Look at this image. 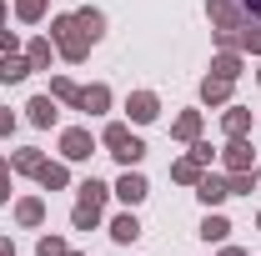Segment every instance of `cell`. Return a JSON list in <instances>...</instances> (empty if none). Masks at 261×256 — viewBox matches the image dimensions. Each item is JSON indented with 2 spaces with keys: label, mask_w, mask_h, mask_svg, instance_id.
I'll use <instances>...</instances> for the list:
<instances>
[{
  "label": "cell",
  "mask_w": 261,
  "mask_h": 256,
  "mask_svg": "<svg viewBox=\"0 0 261 256\" xmlns=\"http://www.w3.org/2000/svg\"><path fill=\"white\" fill-rule=\"evenodd\" d=\"M50 35L61 40L65 61H86V50L96 45V40H91V31H86V25H81L75 15H61V20H56V31H50Z\"/></svg>",
  "instance_id": "6da1fadb"
},
{
  "label": "cell",
  "mask_w": 261,
  "mask_h": 256,
  "mask_svg": "<svg viewBox=\"0 0 261 256\" xmlns=\"http://www.w3.org/2000/svg\"><path fill=\"white\" fill-rule=\"evenodd\" d=\"M106 146H111L116 156L126 161V166H136V161L146 156V146H141V141H136V136H130L126 126H106Z\"/></svg>",
  "instance_id": "7a4b0ae2"
},
{
  "label": "cell",
  "mask_w": 261,
  "mask_h": 256,
  "mask_svg": "<svg viewBox=\"0 0 261 256\" xmlns=\"http://www.w3.org/2000/svg\"><path fill=\"white\" fill-rule=\"evenodd\" d=\"M61 151L70 161H86L91 151H96V141H91V131H65V136H61Z\"/></svg>",
  "instance_id": "3957f363"
},
{
  "label": "cell",
  "mask_w": 261,
  "mask_h": 256,
  "mask_svg": "<svg viewBox=\"0 0 261 256\" xmlns=\"http://www.w3.org/2000/svg\"><path fill=\"white\" fill-rule=\"evenodd\" d=\"M31 70H35L31 61H20L15 50H5V61H0V81H5V86H10V81H25Z\"/></svg>",
  "instance_id": "277c9868"
},
{
  "label": "cell",
  "mask_w": 261,
  "mask_h": 256,
  "mask_svg": "<svg viewBox=\"0 0 261 256\" xmlns=\"http://www.w3.org/2000/svg\"><path fill=\"white\" fill-rule=\"evenodd\" d=\"M196 196H201V201H206V206H216V201H226V181H216V176H201V181H196Z\"/></svg>",
  "instance_id": "5b68a950"
},
{
  "label": "cell",
  "mask_w": 261,
  "mask_h": 256,
  "mask_svg": "<svg viewBox=\"0 0 261 256\" xmlns=\"http://www.w3.org/2000/svg\"><path fill=\"white\" fill-rule=\"evenodd\" d=\"M116 196H121V201H130V206H136V201H146V181H141L136 171H126V176H121V186H116Z\"/></svg>",
  "instance_id": "8992f818"
},
{
  "label": "cell",
  "mask_w": 261,
  "mask_h": 256,
  "mask_svg": "<svg viewBox=\"0 0 261 256\" xmlns=\"http://www.w3.org/2000/svg\"><path fill=\"white\" fill-rule=\"evenodd\" d=\"M126 111L136 116V121H156V96H151V91H136Z\"/></svg>",
  "instance_id": "52a82bcc"
},
{
  "label": "cell",
  "mask_w": 261,
  "mask_h": 256,
  "mask_svg": "<svg viewBox=\"0 0 261 256\" xmlns=\"http://www.w3.org/2000/svg\"><path fill=\"white\" fill-rule=\"evenodd\" d=\"M226 166H231V171H246V166H251V146H246L241 136H231V146H226Z\"/></svg>",
  "instance_id": "ba28073f"
},
{
  "label": "cell",
  "mask_w": 261,
  "mask_h": 256,
  "mask_svg": "<svg viewBox=\"0 0 261 256\" xmlns=\"http://www.w3.org/2000/svg\"><path fill=\"white\" fill-rule=\"evenodd\" d=\"M31 121H35V126H50V121H56V100H50V96H35L31 100Z\"/></svg>",
  "instance_id": "9c48e42d"
},
{
  "label": "cell",
  "mask_w": 261,
  "mask_h": 256,
  "mask_svg": "<svg viewBox=\"0 0 261 256\" xmlns=\"http://www.w3.org/2000/svg\"><path fill=\"white\" fill-rule=\"evenodd\" d=\"M106 100H111V91H106V86H91V91H81L75 106H81V111H106Z\"/></svg>",
  "instance_id": "30bf717a"
},
{
  "label": "cell",
  "mask_w": 261,
  "mask_h": 256,
  "mask_svg": "<svg viewBox=\"0 0 261 256\" xmlns=\"http://www.w3.org/2000/svg\"><path fill=\"white\" fill-rule=\"evenodd\" d=\"M111 236H116V241H136V236H141L136 216H116V221H111Z\"/></svg>",
  "instance_id": "8fae6325"
},
{
  "label": "cell",
  "mask_w": 261,
  "mask_h": 256,
  "mask_svg": "<svg viewBox=\"0 0 261 256\" xmlns=\"http://www.w3.org/2000/svg\"><path fill=\"white\" fill-rule=\"evenodd\" d=\"M201 96L211 100V106H216V100H226V96H231V81H226V75H216V81H206V86H201Z\"/></svg>",
  "instance_id": "7c38bea8"
},
{
  "label": "cell",
  "mask_w": 261,
  "mask_h": 256,
  "mask_svg": "<svg viewBox=\"0 0 261 256\" xmlns=\"http://www.w3.org/2000/svg\"><path fill=\"white\" fill-rule=\"evenodd\" d=\"M70 221L81 226V231H91V226L100 221V206H91V201H81V206H75V216H70Z\"/></svg>",
  "instance_id": "4fadbf2b"
},
{
  "label": "cell",
  "mask_w": 261,
  "mask_h": 256,
  "mask_svg": "<svg viewBox=\"0 0 261 256\" xmlns=\"http://www.w3.org/2000/svg\"><path fill=\"white\" fill-rule=\"evenodd\" d=\"M171 176H176V181H201V161H176V166H171Z\"/></svg>",
  "instance_id": "5bb4252c"
},
{
  "label": "cell",
  "mask_w": 261,
  "mask_h": 256,
  "mask_svg": "<svg viewBox=\"0 0 261 256\" xmlns=\"http://www.w3.org/2000/svg\"><path fill=\"white\" fill-rule=\"evenodd\" d=\"M226 231L231 226L221 221V216H206V221H201V236H206V241H226Z\"/></svg>",
  "instance_id": "9a60e30c"
},
{
  "label": "cell",
  "mask_w": 261,
  "mask_h": 256,
  "mask_svg": "<svg viewBox=\"0 0 261 256\" xmlns=\"http://www.w3.org/2000/svg\"><path fill=\"white\" fill-rule=\"evenodd\" d=\"M15 216H20V221H25V226H35V221H40V216H45V206H40V201H35V196H31V201H20V206H15Z\"/></svg>",
  "instance_id": "2e32d148"
},
{
  "label": "cell",
  "mask_w": 261,
  "mask_h": 256,
  "mask_svg": "<svg viewBox=\"0 0 261 256\" xmlns=\"http://www.w3.org/2000/svg\"><path fill=\"white\" fill-rule=\"evenodd\" d=\"M196 131H201V116H196V111H186V116L176 121V136H181V141H196Z\"/></svg>",
  "instance_id": "e0dca14e"
},
{
  "label": "cell",
  "mask_w": 261,
  "mask_h": 256,
  "mask_svg": "<svg viewBox=\"0 0 261 256\" xmlns=\"http://www.w3.org/2000/svg\"><path fill=\"white\" fill-rule=\"evenodd\" d=\"M35 176H40V186H50V191H56V186H65V166H40Z\"/></svg>",
  "instance_id": "ac0fdd59"
},
{
  "label": "cell",
  "mask_w": 261,
  "mask_h": 256,
  "mask_svg": "<svg viewBox=\"0 0 261 256\" xmlns=\"http://www.w3.org/2000/svg\"><path fill=\"white\" fill-rule=\"evenodd\" d=\"M75 20L91 31V40H100V25H106V20H100V10H75Z\"/></svg>",
  "instance_id": "d6986e66"
},
{
  "label": "cell",
  "mask_w": 261,
  "mask_h": 256,
  "mask_svg": "<svg viewBox=\"0 0 261 256\" xmlns=\"http://www.w3.org/2000/svg\"><path fill=\"white\" fill-rule=\"evenodd\" d=\"M81 201H91V206H106V186H100V181H81Z\"/></svg>",
  "instance_id": "ffe728a7"
},
{
  "label": "cell",
  "mask_w": 261,
  "mask_h": 256,
  "mask_svg": "<svg viewBox=\"0 0 261 256\" xmlns=\"http://www.w3.org/2000/svg\"><path fill=\"white\" fill-rule=\"evenodd\" d=\"M211 70H216V75H226V81H236V75H241V61H236V56H221Z\"/></svg>",
  "instance_id": "44dd1931"
},
{
  "label": "cell",
  "mask_w": 261,
  "mask_h": 256,
  "mask_svg": "<svg viewBox=\"0 0 261 256\" xmlns=\"http://www.w3.org/2000/svg\"><path fill=\"white\" fill-rule=\"evenodd\" d=\"M10 166H15V171H40V166H45V161L35 156V151H20V156L10 161Z\"/></svg>",
  "instance_id": "7402d4cb"
},
{
  "label": "cell",
  "mask_w": 261,
  "mask_h": 256,
  "mask_svg": "<svg viewBox=\"0 0 261 256\" xmlns=\"http://www.w3.org/2000/svg\"><path fill=\"white\" fill-rule=\"evenodd\" d=\"M50 96H61V100H70V106H75V100H81V91H75L70 81H56V86H50Z\"/></svg>",
  "instance_id": "603a6c76"
},
{
  "label": "cell",
  "mask_w": 261,
  "mask_h": 256,
  "mask_svg": "<svg viewBox=\"0 0 261 256\" xmlns=\"http://www.w3.org/2000/svg\"><path fill=\"white\" fill-rule=\"evenodd\" d=\"M40 10H45V0H20V20H40Z\"/></svg>",
  "instance_id": "cb8c5ba5"
},
{
  "label": "cell",
  "mask_w": 261,
  "mask_h": 256,
  "mask_svg": "<svg viewBox=\"0 0 261 256\" xmlns=\"http://www.w3.org/2000/svg\"><path fill=\"white\" fill-rule=\"evenodd\" d=\"M246 121H251L246 111H231V116H226V131H231V136H241V131H246Z\"/></svg>",
  "instance_id": "d4e9b609"
},
{
  "label": "cell",
  "mask_w": 261,
  "mask_h": 256,
  "mask_svg": "<svg viewBox=\"0 0 261 256\" xmlns=\"http://www.w3.org/2000/svg\"><path fill=\"white\" fill-rule=\"evenodd\" d=\"M45 61H50V45H45V40H35V45H31V65H45Z\"/></svg>",
  "instance_id": "484cf974"
},
{
  "label": "cell",
  "mask_w": 261,
  "mask_h": 256,
  "mask_svg": "<svg viewBox=\"0 0 261 256\" xmlns=\"http://www.w3.org/2000/svg\"><path fill=\"white\" fill-rule=\"evenodd\" d=\"M40 256H65V241H56V236H45V241H40Z\"/></svg>",
  "instance_id": "4316f807"
},
{
  "label": "cell",
  "mask_w": 261,
  "mask_h": 256,
  "mask_svg": "<svg viewBox=\"0 0 261 256\" xmlns=\"http://www.w3.org/2000/svg\"><path fill=\"white\" fill-rule=\"evenodd\" d=\"M236 40H241L246 50H261V31H241V35H236Z\"/></svg>",
  "instance_id": "83f0119b"
},
{
  "label": "cell",
  "mask_w": 261,
  "mask_h": 256,
  "mask_svg": "<svg viewBox=\"0 0 261 256\" xmlns=\"http://www.w3.org/2000/svg\"><path fill=\"white\" fill-rule=\"evenodd\" d=\"M10 126H15V116H10V111H0V136H10Z\"/></svg>",
  "instance_id": "f1b7e54d"
},
{
  "label": "cell",
  "mask_w": 261,
  "mask_h": 256,
  "mask_svg": "<svg viewBox=\"0 0 261 256\" xmlns=\"http://www.w3.org/2000/svg\"><path fill=\"white\" fill-rule=\"evenodd\" d=\"M10 196V186H5V161H0V201Z\"/></svg>",
  "instance_id": "f546056e"
},
{
  "label": "cell",
  "mask_w": 261,
  "mask_h": 256,
  "mask_svg": "<svg viewBox=\"0 0 261 256\" xmlns=\"http://www.w3.org/2000/svg\"><path fill=\"white\" fill-rule=\"evenodd\" d=\"M236 5H246V10H251V15H261V0H236Z\"/></svg>",
  "instance_id": "4dcf8cb0"
},
{
  "label": "cell",
  "mask_w": 261,
  "mask_h": 256,
  "mask_svg": "<svg viewBox=\"0 0 261 256\" xmlns=\"http://www.w3.org/2000/svg\"><path fill=\"white\" fill-rule=\"evenodd\" d=\"M0 256H10V241H0Z\"/></svg>",
  "instance_id": "1f68e13d"
},
{
  "label": "cell",
  "mask_w": 261,
  "mask_h": 256,
  "mask_svg": "<svg viewBox=\"0 0 261 256\" xmlns=\"http://www.w3.org/2000/svg\"><path fill=\"white\" fill-rule=\"evenodd\" d=\"M226 256H246V251H236V246H231V251H226Z\"/></svg>",
  "instance_id": "d6a6232c"
},
{
  "label": "cell",
  "mask_w": 261,
  "mask_h": 256,
  "mask_svg": "<svg viewBox=\"0 0 261 256\" xmlns=\"http://www.w3.org/2000/svg\"><path fill=\"white\" fill-rule=\"evenodd\" d=\"M0 20H5V10H0Z\"/></svg>",
  "instance_id": "836d02e7"
}]
</instances>
